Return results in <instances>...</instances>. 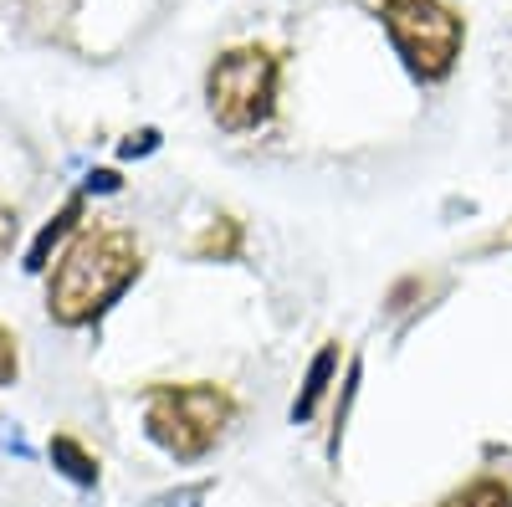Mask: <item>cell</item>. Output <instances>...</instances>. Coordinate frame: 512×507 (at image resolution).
I'll return each mask as SVG.
<instances>
[{
    "instance_id": "obj_1",
    "label": "cell",
    "mask_w": 512,
    "mask_h": 507,
    "mask_svg": "<svg viewBox=\"0 0 512 507\" xmlns=\"http://www.w3.org/2000/svg\"><path fill=\"white\" fill-rule=\"evenodd\" d=\"M139 272H144V251H139L134 231L88 226L57 257V272L47 282V313L62 328H82V323L103 318Z\"/></svg>"
},
{
    "instance_id": "obj_2",
    "label": "cell",
    "mask_w": 512,
    "mask_h": 507,
    "mask_svg": "<svg viewBox=\"0 0 512 507\" xmlns=\"http://www.w3.org/2000/svg\"><path fill=\"white\" fill-rule=\"evenodd\" d=\"M236 420V400L221 385H154L144 400V426L154 446H164L175 461H200L226 436Z\"/></svg>"
},
{
    "instance_id": "obj_3",
    "label": "cell",
    "mask_w": 512,
    "mask_h": 507,
    "mask_svg": "<svg viewBox=\"0 0 512 507\" xmlns=\"http://www.w3.org/2000/svg\"><path fill=\"white\" fill-rule=\"evenodd\" d=\"M277 57L267 47H231L216 57V67L205 72V103L210 118L221 123L226 134H246L262 129L277 108Z\"/></svg>"
},
{
    "instance_id": "obj_4",
    "label": "cell",
    "mask_w": 512,
    "mask_h": 507,
    "mask_svg": "<svg viewBox=\"0 0 512 507\" xmlns=\"http://www.w3.org/2000/svg\"><path fill=\"white\" fill-rule=\"evenodd\" d=\"M379 21L390 31L395 52L405 57L410 77H420V82L451 77L466 26L446 0H379Z\"/></svg>"
},
{
    "instance_id": "obj_5",
    "label": "cell",
    "mask_w": 512,
    "mask_h": 507,
    "mask_svg": "<svg viewBox=\"0 0 512 507\" xmlns=\"http://www.w3.org/2000/svg\"><path fill=\"white\" fill-rule=\"evenodd\" d=\"M333 374H338V344H323L318 359L308 364L303 395L292 400V420H313V415H318V405H323V395H328V385H333Z\"/></svg>"
},
{
    "instance_id": "obj_6",
    "label": "cell",
    "mask_w": 512,
    "mask_h": 507,
    "mask_svg": "<svg viewBox=\"0 0 512 507\" xmlns=\"http://www.w3.org/2000/svg\"><path fill=\"white\" fill-rule=\"evenodd\" d=\"M241 246H246V226H241L236 216H216V221L195 236V257H200V262H236Z\"/></svg>"
},
{
    "instance_id": "obj_7",
    "label": "cell",
    "mask_w": 512,
    "mask_h": 507,
    "mask_svg": "<svg viewBox=\"0 0 512 507\" xmlns=\"http://www.w3.org/2000/svg\"><path fill=\"white\" fill-rule=\"evenodd\" d=\"M77 216H82V200L72 195V200H67L62 210H57V216H52L47 226H41V236L31 241V257H26V267H31V272H47V257H52V246H57V241H62V236H67V231L77 226Z\"/></svg>"
},
{
    "instance_id": "obj_8",
    "label": "cell",
    "mask_w": 512,
    "mask_h": 507,
    "mask_svg": "<svg viewBox=\"0 0 512 507\" xmlns=\"http://www.w3.org/2000/svg\"><path fill=\"white\" fill-rule=\"evenodd\" d=\"M52 461L62 467V477H72L77 487H93L98 482V456L82 446V441H72V436H52Z\"/></svg>"
},
{
    "instance_id": "obj_9",
    "label": "cell",
    "mask_w": 512,
    "mask_h": 507,
    "mask_svg": "<svg viewBox=\"0 0 512 507\" xmlns=\"http://www.w3.org/2000/svg\"><path fill=\"white\" fill-rule=\"evenodd\" d=\"M441 507H512V482H502V477H472L466 487H456Z\"/></svg>"
},
{
    "instance_id": "obj_10",
    "label": "cell",
    "mask_w": 512,
    "mask_h": 507,
    "mask_svg": "<svg viewBox=\"0 0 512 507\" xmlns=\"http://www.w3.org/2000/svg\"><path fill=\"white\" fill-rule=\"evenodd\" d=\"M16 338L6 333V328H0V385H11V379H16Z\"/></svg>"
},
{
    "instance_id": "obj_11",
    "label": "cell",
    "mask_w": 512,
    "mask_h": 507,
    "mask_svg": "<svg viewBox=\"0 0 512 507\" xmlns=\"http://www.w3.org/2000/svg\"><path fill=\"white\" fill-rule=\"evenodd\" d=\"M11 241H16V210H6V205H0V257L11 251Z\"/></svg>"
}]
</instances>
